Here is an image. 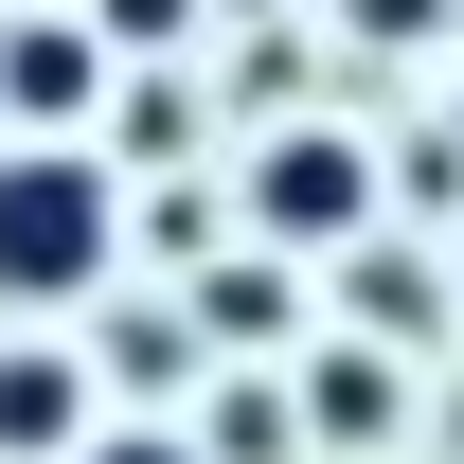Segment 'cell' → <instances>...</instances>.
<instances>
[{"instance_id":"6da1fadb","label":"cell","mask_w":464,"mask_h":464,"mask_svg":"<svg viewBox=\"0 0 464 464\" xmlns=\"http://www.w3.org/2000/svg\"><path fill=\"white\" fill-rule=\"evenodd\" d=\"M125 250V179L90 143H0V304H90Z\"/></svg>"},{"instance_id":"7a4b0ae2","label":"cell","mask_w":464,"mask_h":464,"mask_svg":"<svg viewBox=\"0 0 464 464\" xmlns=\"http://www.w3.org/2000/svg\"><path fill=\"white\" fill-rule=\"evenodd\" d=\"M375 197H393V179H375L357 125H286V143L250 161V232H268V250H357Z\"/></svg>"},{"instance_id":"3957f363","label":"cell","mask_w":464,"mask_h":464,"mask_svg":"<svg viewBox=\"0 0 464 464\" xmlns=\"http://www.w3.org/2000/svg\"><path fill=\"white\" fill-rule=\"evenodd\" d=\"M90 108H108L90 0H72V18H0V125H18V143H90Z\"/></svg>"},{"instance_id":"277c9868","label":"cell","mask_w":464,"mask_h":464,"mask_svg":"<svg viewBox=\"0 0 464 464\" xmlns=\"http://www.w3.org/2000/svg\"><path fill=\"white\" fill-rule=\"evenodd\" d=\"M90 447V375L72 357H0V464H72Z\"/></svg>"},{"instance_id":"5b68a950","label":"cell","mask_w":464,"mask_h":464,"mask_svg":"<svg viewBox=\"0 0 464 464\" xmlns=\"http://www.w3.org/2000/svg\"><path fill=\"white\" fill-rule=\"evenodd\" d=\"M393 411H411V375H393V357H322V375H304V429H322V447H393Z\"/></svg>"},{"instance_id":"8992f818","label":"cell","mask_w":464,"mask_h":464,"mask_svg":"<svg viewBox=\"0 0 464 464\" xmlns=\"http://www.w3.org/2000/svg\"><path fill=\"white\" fill-rule=\"evenodd\" d=\"M179 322H197V340H232V357H250V340H286V268H268V250H215Z\"/></svg>"},{"instance_id":"52a82bcc","label":"cell","mask_w":464,"mask_h":464,"mask_svg":"<svg viewBox=\"0 0 464 464\" xmlns=\"http://www.w3.org/2000/svg\"><path fill=\"white\" fill-rule=\"evenodd\" d=\"M340 286H357V322H375V340H429V268H411V250H375V232H357Z\"/></svg>"},{"instance_id":"ba28073f","label":"cell","mask_w":464,"mask_h":464,"mask_svg":"<svg viewBox=\"0 0 464 464\" xmlns=\"http://www.w3.org/2000/svg\"><path fill=\"white\" fill-rule=\"evenodd\" d=\"M72 464H215V447H179V429H90Z\"/></svg>"},{"instance_id":"9c48e42d","label":"cell","mask_w":464,"mask_h":464,"mask_svg":"<svg viewBox=\"0 0 464 464\" xmlns=\"http://www.w3.org/2000/svg\"><path fill=\"white\" fill-rule=\"evenodd\" d=\"M197 0H90V36H179Z\"/></svg>"},{"instance_id":"30bf717a","label":"cell","mask_w":464,"mask_h":464,"mask_svg":"<svg viewBox=\"0 0 464 464\" xmlns=\"http://www.w3.org/2000/svg\"><path fill=\"white\" fill-rule=\"evenodd\" d=\"M340 18H357V36H429V0H340Z\"/></svg>"}]
</instances>
